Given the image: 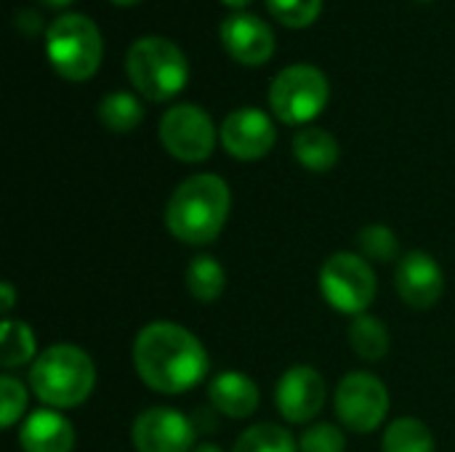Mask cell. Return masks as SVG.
Returning <instances> with one entry per match:
<instances>
[{
    "label": "cell",
    "mask_w": 455,
    "mask_h": 452,
    "mask_svg": "<svg viewBox=\"0 0 455 452\" xmlns=\"http://www.w3.org/2000/svg\"><path fill=\"white\" fill-rule=\"evenodd\" d=\"M357 248L360 256L371 264H392L400 256V240L397 234L384 224H368L357 232Z\"/></svg>",
    "instance_id": "24"
},
{
    "label": "cell",
    "mask_w": 455,
    "mask_h": 452,
    "mask_svg": "<svg viewBox=\"0 0 455 452\" xmlns=\"http://www.w3.org/2000/svg\"><path fill=\"white\" fill-rule=\"evenodd\" d=\"M224 3H227V5H232V8H245L251 0H224Z\"/></svg>",
    "instance_id": "31"
},
{
    "label": "cell",
    "mask_w": 455,
    "mask_h": 452,
    "mask_svg": "<svg viewBox=\"0 0 455 452\" xmlns=\"http://www.w3.org/2000/svg\"><path fill=\"white\" fill-rule=\"evenodd\" d=\"M37 360V341L32 328L24 320L5 317L0 322V362L3 370H19L24 365H32Z\"/></svg>",
    "instance_id": "18"
},
{
    "label": "cell",
    "mask_w": 455,
    "mask_h": 452,
    "mask_svg": "<svg viewBox=\"0 0 455 452\" xmlns=\"http://www.w3.org/2000/svg\"><path fill=\"white\" fill-rule=\"evenodd\" d=\"M317 285L328 306L349 317L365 314L376 298V272L371 261L349 250H339L325 258Z\"/></svg>",
    "instance_id": "6"
},
{
    "label": "cell",
    "mask_w": 455,
    "mask_h": 452,
    "mask_svg": "<svg viewBox=\"0 0 455 452\" xmlns=\"http://www.w3.org/2000/svg\"><path fill=\"white\" fill-rule=\"evenodd\" d=\"M19 448L21 452H72L75 429L53 408L35 410L24 418L19 429Z\"/></svg>",
    "instance_id": "15"
},
{
    "label": "cell",
    "mask_w": 455,
    "mask_h": 452,
    "mask_svg": "<svg viewBox=\"0 0 455 452\" xmlns=\"http://www.w3.org/2000/svg\"><path fill=\"white\" fill-rule=\"evenodd\" d=\"M45 53L51 67L72 83L93 77L101 64L104 43L99 27L83 13H61L45 29Z\"/></svg>",
    "instance_id": "5"
},
{
    "label": "cell",
    "mask_w": 455,
    "mask_h": 452,
    "mask_svg": "<svg viewBox=\"0 0 455 452\" xmlns=\"http://www.w3.org/2000/svg\"><path fill=\"white\" fill-rule=\"evenodd\" d=\"M349 344L355 354L365 362H379L389 354V328L373 317V314H360L349 325Z\"/></svg>",
    "instance_id": "20"
},
{
    "label": "cell",
    "mask_w": 455,
    "mask_h": 452,
    "mask_svg": "<svg viewBox=\"0 0 455 452\" xmlns=\"http://www.w3.org/2000/svg\"><path fill=\"white\" fill-rule=\"evenodd\" d=\"M13 304H16V293H13V285L5 280V282H0V306H3V314L5 317L13 309Z\"/></svg>",
    "instance_id": "28"
},
{
    "label": "cell",
    "mask_w": 455,
    "mask_h": 452,
    "mask_svg": "<svg viewBox=\"0 0 455 452\" xmlns=\"http://www.w3.org/2000/svg\"><path fill=\"white\" fill-rule=\"evenodd\" d=\"M291 147H293V157L312 173H328L341 157V147L336 136L317 125H304L293 136Z\"/></svg>",
    "instance_id": "17"
},
{
    "label": "cell",
    "mask_w": 455,
    "mask_h": 452,
    "mask_svg": "<svg viewBox=\"0 0 455 452\" xmlns=\"http://www.w3.org/2000/svg\"><path fill=\"white\" fill-rule=\"evenodd\" d=\"M216 125L197 104H176L160 120V141L165 152L181 163H203L216 149Z\"/></svg>",
    "instance_id": "9"
},
{
    "label": "cell",
    "mask_w": 455,
    "mask_h": 452,
    "mask_svg": "<svg viewBox=\"0 0 455 452\" xmlns=\"http://www.w3.org/2000/svg\"><path fill=\"white\" fill-rule=\"evenodd\" d=\"M235 452H299V442L277 424H256L237 437Z\"/></svg>",
    "instance_id": "23"
},
{
    "label": "cell",
    "mask_w": 455,
    "mask_h": 452,
    "mask_svg": "<svg viewBox=\"0 0 455 452\" xmlns=\"http://www.w3.org/2000/svg\"><path fill=\"white\" fill-rule=\"evenodd\" d=\"M133 368L157 394H187L211 373L203 341L184 325L157 320L139 330L133 341Z\"/></svg>",
    "instance_id": "1"
},
{
    "label": "cell",
    "mask_w": 455,
    "mask_h": 452,
    "mask_svg": "<svg viewBox=\"0 0 455 452\" xmlns=\"http://www.w3.org/2000/svg\"><path fill=\"white\" fill-rule=\"evenodd\" d=\"M347 440L333 424H309L299 437V452H344Z\"/></svg>",
    "instance_id": "25"
},
{
    "label": "cell",
    "mask_w": 455,
    "mask_h": 452,
    "mask_svg": "<svg viewBox=\"0 0 455 452\" xmlns=\"http://www.w3.org/2000/svg\"><path fill=\"white\" fill-rule=\"evenodd\" d=\"M232 208L229 184L216 173H195L184 178L165 205V229L184 245L203 248L211 245Z\"/></svg>",
    "instance_id": "2"
},
{
    "label": "cell",
    "mask_w": 455,
    "mask_h": 452,
    "mask_svg": "<svg viewBox=\"0 0 455 452\" xmlns=\"http://www.w3.org/2000/svg\"><path fill=\"white\" fill-rule=\"evenodd\" d=\"M96 386V368L85 349L75 344H51L29 365L32 394L53 408L72 410L80 408Z\"/></svg>",
    "instance_id": "3"
},
{
    "label": "cell",
    "mask_w": 455,
    "mask_h": 452,
    "mask_svg": "<svg viewBox=\"0 0 455 452\" xmlns=\"http://www.w3.org/2000/svg\"><path fill=\"white\" fill-rule=\"evenodd\" d=\"M208 400L221 416L243 421V418H251L259 408V386L245 373L224 370L213 376L208 386Z\"/></svg>",
    "instance_id": "16"
},
{
    "label": "cell",
    "mask_w": 455,
    "mask_h": 452,
    "mask_svg": "<svg viewBox=\"0 0 455 452\" xmlns=\"http://www.w3.org/2000/svg\"><path fill=\"white\" fill-rule=\"evenodd\" d=\"M269 11L288 27H307L320 16L323 0H267Z\"/></svg>",
    "instance_id": "27"
},
{
    "label": "cell",
    "mask_w": 455,
    "mask_h": 452,
    "mask_svg": "<svg viewBox=\"0 0 455 452\" xmlns=\"http://www.w3.org/2000/svg\"><path fill=\"white\" fill-rule=\"evenodd\" d=\"M99 120L104 128H109L115 133H128L144 120V104L128 91L107 93L99 101Z\"/></svg>",
    "instance_id": "21"
},
{
    "label": "cell",
    "mask_w": 455,
    "mask_h": 452,
    "mask_svg": "<svg viewBox=\"0 0 455 452\" xmlns=\"http://www.w3.org/2000/svg\"><path fill=\"white\" fill-rule=\"evenodd\" d=\"M197 429L192 418L173 408H147L136 416L131 440L136 452H192Z\"/></svg>",
    "instance_id": "10"
},
{
    "label": "cell",
    "mask_w": 455,
    "mask_h": 452,
    "mask_svg": "<svg viewBox=\"0 0 455 452\" xmlns=\"http://www.w3.org/2000/svg\"><path fill=\"white\" fill-rule=\"evenodd\" d=\"M192 452H224L219 445H211V442H203V445H197Z\"/></svg>",
    "instance_id": "29"
},
{
    "label": "cell",
    "mask_w": 455,
    "mask_h": 452,
    "mask_svg": "<svg viewBox=\"0 0 455 452\" xmlns=\"http://www.w3.org/2000/svg\"><path fill=\"white\" fill-rule=\"evenodd\" d=\"M325 378L312 365L288 368L275 386V405L288 424H312L325 408Z\"/></svg>",
    "instance_id": "11"
},
{
    "label": "cell",
    "mask_w": 455,
    "mask_h": 452,
    "mask_svg": "<svg viewBox=\"0 0 455 452\" xmlns=\"http://www.w3.org/2000/svg\"><path fill=\"white\" fill-rule=\"evenodd\" d=\"M125 72L144 99L168 101L187 85L189 64L176 43L160 35H147L128 48Z\"/></svg>",
    "instance_id": "4"
},
{
    "label": "cell",
    "mask_w": 455,
    "mask_h": 452,
    "mask_svg": "<svg viewBox=\"0 0 455 452\" xmlns=\"http://www.w3.org/2000/svg\"><path fill=\"white\" fill-rule=\"evenodd\" d=\"M115 3H123L125 5V3H136V0H115Z\"/></svg>",
    "instance_id": "32"
},
{
    "label": "cell",
    "mask_w": 455,
    "mask_h": 452,
    "mask_svg": "<svg viewBox=\"0 0 455 452\" xmlns=\"http://www.w3.org/2000/svg\"><path fill=\"white\" fill-rule=\"evenodd\" d=\"M395 285L411 309H432L445 293V272L427 250H411L397 261Z\"/></svg>",
    "instance_id": "13"
},
{
    "label": "cell",
    "mask_w": 455,
    "mask_h": 452,
    "mask_svg": "<svg viewBox=\"0 0 455 452\" xmlns=\"http://www.w3.org/2000/svg\"><path fill=\"white\" fill-rule=\"evenodd\" d=\"M221 43L235 61L248 67L264 64L275 53L272 27L251 11H235L221 21Z\"/></svg>",
    "instance_id": "14"
},
{
    "label": "cell",
    "mask_w": 455,
    "mask_h": 452,
    "mask_svg": "<svg viewBox=\"0 0 455 452\" xmlns=\"http://www.w3.org/2000/svg\"><path fill=\"white\" fill-rule=\"evenodd\" d=\"M384 452H435V437L429 426L419 418H397L387 426L384 440H381Z\"/></svg>",
    "instance_id": "22"
},
{
    "label": "cell",
    "mask_w": 455,
    "mask_h": 452,
    "mask_svg": "<svg viewBox=\"0 0 455 452\" xmlns=\"http://www.w3.org/2000/svg\"><path fill=\"white\" fill-rule=\"evenodd\" d=\"M333 408L344 429L355 434H373L389 416L387 384L365 370L347 373L336 386Z\"/></svg>",
    "instance_id": "8"
},
{
    "label": "cell",
    "mask_w": 455,
    "mask_h": 452,
    "mask_svg": "<svg viewBox=\"0 0 455 452\" xmlns=\"http://www.w3.org/2000/svg\"><path fill=\"white\" fill-rule=\"evenodd\" d=\"M40 3H45V5H51V8H61V5H69L72 0H40Z\"/></svg>",
    "instance_id": "30"
},
{
    "label": "cell",
    "mask_w": 455,
    "mask_h": 452,
    "mask_svg": "<svg viewBox=\"0 0 455 452\" xmlns=\"http://www.w3.org/2000/svg\"><path fill=\"white\" fill-rule=\"evenodd\" d=\"M0 402H3L0 424H3V429H11L16 421H21V416L27 410V389L11 373L0 376Z\"/></svg>",
    "instance_id": "26"
},
{
    "label": "cell",
    "mask_w": 455,
    "mask_h": 452,
    "mask_svg": "<svg viewBox=\"0 0 455 452\" xmlns=\"http://www.w3.org/2000/svg\"><path fill=\"white\" fill-rule=\"evenodd\" d=\"M219 136H221L224 149L232 157L245 160V163L267 157L277 141L272 117L256 107H240V109L229 112L221 123Z\"/></svg>",
    "instance_id": "12"
},
{
    "label": "cell",
    "mask_w": 455,
    "mask_h": 452,
    "mask_svg": "<svg viewBox=\"0 0 455 452\" xmlns=\"http://www.w3.org/2000/svg\"><path fill=\"white\" fill-rule=\"evenodd\" d=\"M184 282H187V290H189V296L195 301L213 304V301L221 298V293L227 288V272H224V266L213 256L200 253V256H195L187 264Z\"/></svg>",
    "instance_id": "19"
},
{
    "label": "cell",
    "mask_w": 455,
    "mask_h": 452,
    "mask_svg": "<svg viewBox=\"0 0 455 452\" xmlns=\"http://www.w3.org/2000/svg\"><path fill=\"white\" fill-rule=\"evenodd\" d=\"M328 96V77L312 64H291L269 85V107L285 125H307L315 120L325 109Z\"/></svg>",
    "instance_id": "7"
}]
</instances>
